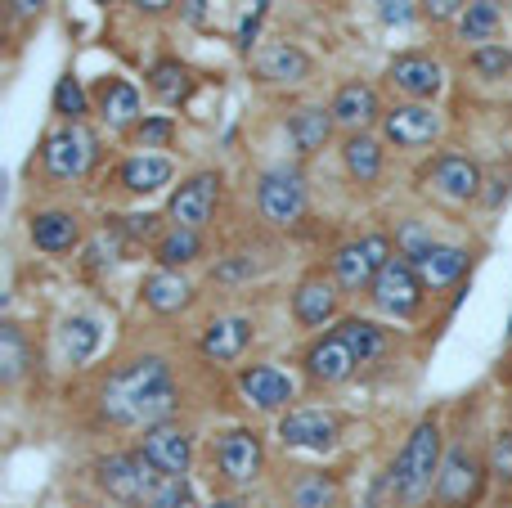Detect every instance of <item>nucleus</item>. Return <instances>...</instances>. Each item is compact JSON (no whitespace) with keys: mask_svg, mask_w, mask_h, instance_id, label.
I'll return each instance as SVG.
<instances>
[{"mask_svg":"<svg viewBox=\"0 0 512 508\" xmlns=\"http://www.w3.org/2000/svg\"><path fill=\"white\" fill-rule=\"evenodd\" d=\"M427 180L436 185V194L450 198V203H472L481 194V167L463 153H441L427 171Z\"/></svg>","mask_w":512,"mask_h":508,"instance_id":"a211bd4d","label":"nucleus"},{"mask_svg":"<svg viewBox=\"0 0 512 508\" xmlns=\"http://www.w3.org/2000/svg\"><path fill=\"white\" fill-rule=\"evenodd\" d=\"M248 275H256L252 261H230V266L216 270V279H221V284H234V279H248Z\"/></svg>","mask_w":512,"mask_h":508,"instance_id":"37998d69","label":"nucleus"},{"mask_svg":"<svg viewBox=\"0 0 512 508\" xmlns=\"http://www.w3.org/2000/svg\"><path fill=\"white\" fill-rule=\"evenodd\" d=\"M171 176H176V167H171V158H162V153H140V158H126L122 167H117V180H122L131 194H158V189L171 185Z\"/></svg>","mask_w":512,"mask_h":508,"instance_id":"a878e982","label":"nucleus"},{"mask_svg":"<svg viewBox=\"0 0 512 508\" xmlns=\"http://www.w3.org/2000/svg\"><path fill=\"white\" fill-rule=\"evenodd\" d=\"M490 468L472 455L468 446H450L445 450V464H441V477H436V491L432 500L436 508H472L481 500V486H486Z\"/></svg>","mask_w":512,"mask_h":508,"instance_id":"39448f33","label":"nucleus"},{"mask_svg":"<svg viewBox=\"0 0 512 508\" xmlns=\"http://www.w3.org/2000/svg\"><path fill=\"white\" fill-rule=\"evenodd\" d=\"M95 482L104 486V495H113L117 504H149L153 491L162 486V473L144 450H122L95 464Z\"/></svg>","mask_w":512,"mask_h":508,"instance_id":"7ed1b4c3","label":"nucleus"},{"mask_svg":"<svg viewBox=\"0 0 512 508\" xmlns=\"http://www.w3.org/2000/svg\"><path fill=\"white\" fill-rule=\"evenodd\" d=\"M292 508H337L342 500V486H337L333 473H301L297 482L288 486Z\"/></svg>","mask_w":512,"mask_h":508,"instance_id":"7c9ffc66","label":"nucleus"},{"mask_svg":"<svg viewBox=\"0 0 512 508\" xmlns=\"http://www.w3.org/2000/svg\"><path fill=\"white\" fill-rule=\"evenodd\" d=\"M391 86L405 90L414 104H423V99H432L436 90L445 86V68L432 59V54H396L387 68Z\"/></svg>","mask_w":512,"mask_h":508,"instance_id":"2eb2a0df","label":"nucleus"},{"mask_svg":"<svg viewBox=\"0 0 512 508\" xmlns=\"http://www.w3.org/2000/svg\"><path fill=\"white\" fill-rule=\"evenodd\" d=\"M248 342H252L248 315H221V320H212L203 329V356L216 360V365H230V360H239L248 351Z\"/></svg>","mask_w":512,"mask_h":508,"instance_id":"412c9836","label":"nucleus"},{"mask_svg":"<svg viewBox=\"0 0 512 508\" xmlns=\"http://www.w3.org/2000/svg\"><path fill=\"white\" fill-rule=\"evenodd\" d=\"M472 68H477L481 77H508L512 72V50H504V45H477Z\"/></svg>","mask_w":512,"mask_h":508,"instance_id":"e433bc0d","label":"nucleus"},{"mask_svg":"<svg viewBox=\"0 0 512 508\" xmlns=\"http://www.w3.org/2000/svg\"><path fill=\"white\" fill-rule=\"evenodd\" d=\"M414 0H378V18L387 27H405V23H414Z\"/></svg>","mask_w":512,"mask_h":508,"instance_id":"a19ab883","label":"nucleus"},{"mask_svg":"<svg viewBox=\"0 0 512 508\" xmlns=\"http://www.w3.org/2000/svg\"><path fill=\"white\" fill-rule=\"evenodd\" d=\"M256 207L270 225H297L306 216V180L297 167H270L256 180Z\"/></svg>","mask_w":512,"mask_h":508,"instance_id":"0eeeda50","label":"nucleus"},{"mask_svg":"<svg viewBox=\"0 0 512 508\" xmlns=\"http://www.w3.org/2000/svg\"><path fill=\"white\" fill-rule=\"evenodd\" d=\"M27 234H32V243L41 252H72L81 243V225L72 212H63V207H50V212H36L32 225H27Z\"/></svg>","mask_w":512,"mask_h":508,"instance_id":"5701e85b","label":"nucleus"},{"mask_svg":"<svg viewBox=\"0 0 512 508\" xmlns=\"http://www.w3.org/2000/svg\"><path fill=\"white\" fill-rule=\"evenodd\" d=\"M333 122L337 126H346V131H369L373 122L382 117V104H378V90L373 86H364V81H346L342 90L333 95Z\"/></svg>","mask_w":512,"mask_h":508,"instance_id":"aec40b11","label":"nucleus"},{"mask_svg":"<svg viewBox=\"0 0 512 508\" xmlns=\"http://www.w3.org/2000/svg\"><path fill=\"white\" fill-rule=\"evenodd\" d=\"M463 9H468V0H423V14L436 18V23H445V18H454V14L463 18Z\"/></svg>","mask_w":512,"mask_h":508,"instance_id":"79ce46f5","label":"nucleus"},{"mask_svg":"<svg viewBox=\"0 0 512 508\" xmlns=\"http://www.w3.org/2000/svg\"><path fill=\"white\" fill-rule=\"evenodd\" d=\"M131 5L140 9V14H167L171 0H131Z\"/></svg>","mask_w":512,"mask_h":508,"instance_id":"a18cd8bd","label":"nucleus"},{"mask_svg":"<svg viewBox=\"0 0 512 508\" xmlns=\"http://www.w3.org/2000/svg\"><path fill=\"white\" fill-rule=\"evenodd\" d=\"M59 338H63V356H68L72 365H86L99 347V324L90 320V315H72V320H63Z\"/></svg>","mask_w":512,"mask_h":508,"instance_id":"f704fd0d","label":"nucleus"},{"mask_svg":"<svg viewBox=\"0 0 512 508\" xmlns=\"http://www.w3.org/2000/svg\"><path fill=\"white\" fill-rule=\"evenodd\" d=\"M189 504V482L185 477H162V486L153 491V500L144 508H185Z\"/></svg>","mask_w":512,"mask_h":508,"instance_id":"ea45409f","label":"nucleus"},{"mask_svg":"<svg viewBox=\"0 0 512 508\" xmlns=\"http://www.w3.org/2000/svg\"><path fill=\"white\" fill-rule=\"evenodd\" d=\"M99 5H108V0H99Z\"/></svg>","mask_w":512,"mask_h":508,"instance_id":"de8ad7c7","label":"nucleus"},{"mask_svg":"<svg viewBox=\"0 0 512 508\" xmlns=\"http://www.w3.org/2000/svg\"><path fill=\"white\" fill-rule=\"evenodd\" d=\"M355 369H360V360H355V351L346 347L337 333H324L319 342H310V351H306V374H310V383L337 387V383H346Z\"/></svg>","mask_w":512,"mask_h":508,"instance_id":"dca6fc26","label":"nucleus"},{"mask_svg":"<svg viewBox=\"0 0 512 508\" xmlns=\"http://www.w3.org/2000/svg\"><path fill=\"white\" fill-rule=\"evenodd\" d=\"M396 257L391 252V243L382 239V234H369V239H355V243H342L333 257V279L337 288H346V293H369L373 279H378V270L387 266V261Z\"/></svg>","mask_w":512,"mask_h":508,"instance_id":"6e6552de","label":"nucleus"},{"mask_svg":"<svg viewBox=\"0 0 512 508\" xmlns=\"http://www.w3.org/2000/svg\"><path fill=\"white\" fill-rule=\"evenodd\" d=\"M342 162H346V171H351L355 185H373V180L382 176V144L373 140L369 131L346 135V144H342Z\"/></svg>","mask_w":512,"mask_h":508,"instance_id":"cd10ccee","label":"nucleus"},{"mask_svg":"<svg viewBox=\"0 0 512 508\" xmlns=\"http://www.w3.org/2000/svg\"><path fill=\"white\" fill-rule=\"evenodd\" d=\"M95 158H99V140L81 122L59 126V131H50L41 144V167H45V176H54V180H81L95 167Z\"/></svg>","mask_w":512,"mask_h":508,"instance_id":"20e7f679","label":"nucleus"},{"mask_svg":"<svg viewBox=\"0 0 512 508\" xmlns=\"http://www.w3.org/2000/svg\"><path fill=\"white\" fill-rule=\"evenodd\" d=\"M423 288L427 284H423V275L414 270V261L396 252V257H391L387 266L378 270L369 297H373V306H378V311L396 315V320H414L418 306H423Z\"/></svg>","mask_w":512,"mask_h":508,"instance_id":"423d86ee","label":"nucleus"},{"mask_svg":"<svg viewBox=\"0 0 512 508\" xmlns=\"http://www.w3.org/2000/svg\"><path fill=\"white\" fill-rule=\"evenodd\" d=\"M149 86L162 104H180V99H189V90H194V77H189V68L180 59H162V63H153Z\"/></svg>","mask_w":512,"mask_h":508,"instance_id":"72a5a7b5","label":"nucleus"},{"mask_svg":"<svg viewBox=\"0 0 512 508\" xmlns=\"http://www.w3.org/2000/svg\"><path fill=\"white\" fill-rule=\"evenodd\" d=\"M216 203H221V176H216V171H198V176H189L185 185L171 194L167 216H171V225H185V230H203V225L212 221Z\"/></svg>","mask_w":512,"mask_h":508,"instance_id":"9d476101","label":"nucleus"},{"mask_svg":"<svg viewBox=\"0 0 512 508\" xmlns=\"http://www.w3.org/2000/svg\"><path fill=\"white\" fill-rule=\"evenodd\" d=\"M252 68H256V77L261 81H279V86H297V81H306L310 77V54L301 50V45H288V41H274V45H265L261 54L252 59Z\"/></svg>","mask_w":512,"mask_h":508,"instance_id":"6ab92c4d","label":"nucleus"},{"mask_svg":"<svg viewBox=\"0 0 512 508\" xmlns=\"http://www.w3.org/2000/svg\"><path fill=\"white\" fill-rule=\"evenodd\" d=\"M140 450L158 464L162 477H185L194 464V432L180 428V423H158V428H144Z\"/></svg>","mask_w":512,"mask_h":508,"instance_id":"f8f14e48","label":"nucleus"},{"mask_svg":"<svg viewBox=\"0 0 512 508\" xmlns=\"http://www.w3.org/2000/svg\"><path fill=\"white\" fill-rule=\"evenodd\" d=\"M140 293L158 315H176V311H185V306L194 302V284H189L180 270H167V266L153 270V275L144 279Z\"/></svg>","mask_w":512,"mask_h":508,"instance_id":"393cba45","label":"nucleus"},{"mask_svg":"<svg viewBox=\"0 0 512 508\" xmlns=\"http://www.w3.org/2000/svg\"><path fill=\"white\" fill-rule=\"evenodd\" d=\"M45 9V0H9V14L14 18H36Z\"/></svg>","mask_w":512,"mask_h":508,"instance_id":"c03bdc74","label":"nucleus"},{"mask_svg":"<svg viewBox=\"0 0 512 508\" xmlns=\"http://www.w3.org/2000/svg\"><path fill=\"white\" fill-rule=\"evenodd\" d=\"M337 302H342V293H337V279L306 275L297 284V293H292V315H297L301 329H324V324L337 315Z\"/></svg>","mask_w":512,"mask_h":508,"instance_id":"f3484780","label":"nucleus"},{"mask_svg":"<svg viewBox=\"0 0 512 508\" xmlns=\"http://www.w3.org/2000/svg\"><path fill=\"white\" fill-rule=\"evenodd\" d=\"M54 113L63 117V122H81V117L90 113V95L86 86H81L77 77H59V86H54Z\"/></svg>","mask_w":512,"mask_h":508,"instance_id":"c9c22d12","label":"nucleus"},{"mask_svg":"<svg viewBox=\"0 0 512 508\" xmlns=\"http://www.w3.org/2000/svg\"><path fill=\"white\" fill-rule=\"evenodd\" d=\"M414 270L423 275L427 288H450L468 270V252L454 248V243H432V248H423L414 257Z\"/></svg>","mask_w":512,"mask_h":508,"instance_id":"b1692460","label":"nucleus"},{"mask_svg":"<svg viewBox=\"0 0 512 508\" xmlns=\"http://www.w3.org/2000/svg\"><path fill=\"white\" fill-rule=\"evenodd\" d=\"M333 333L355 351V360H360V365H373V360L387 351V329H378L373 320H360V315H346Z\"/></svg>","mask_w":512,"mask_h":508,"instance_id":"c85d7f7f","label":"nucleus"},{"mask_svg":"<svg viewBox=\"0 0 512 508\" xmlns=\"http://www.w3.org/2000/svg\"><path fill=\"white\" fill-rule=\"evenodd\" d=\"M441 423L436 419H423L414 432L405 437L400 455L391 459L387 468V500L391 508H414L423 504L427 495L436 491V477H441Z\"/></svg>","mask_w":512,"mask_h":508,"instance_id":"f03ea898","label":"nucleus"},{"mask_svg":"<svg viewBox=\"0 0 512 508\" xmlns=\"http://www.w3.org/2000/svg\"><path fill=\"white\" fill-rule=\"evenodd\" d=\"M239 392L261 414H274V410H288V401L297 396V383H292V374H283L274 365H248L239 374Z\"/></svg>","mask_w":512,"mask_h":508,"instance_id":"4468645a","label":"nucleus"},{"mask_svg":"<svg viewBox=\"0 0 512 508\" xmlns=\"http://www.w3.org/2000/svg\"><path fill=\"white\" fill-rule=\"evenodd\" d=\"M153 257H158L167 270L189 266V261L203 257V234H198V230H185V225H171V230L162 234L158 243H153Z\"/></svg>","mask_w":512,"mask_h":508,"instance_id":"c756f323","label":"nucleus"},{"mask_svg":"<svg viewBox=\"0 0 512 508\" xmlns=\"http://www.w3.org/2000/svg\"><path fill=\"white\" fill-rule=\"evenodd\" d=\"M382 135L396 149H423L441 135V113L432 104H396L382 113Z\"/></svg>","mask_w":512,"mask_h":508,"instance_id":"9b49d317","label":"nucleus"},{"mask_svg":"<svg viewBox=\"0 0 512 508\" xmlns=\"http://www.w3.org/2000/svg\"><path fill=\"white\" fill-rule=\"evenodd\" d=\"M180 405V387L162 356H140L131 365L113 369L99 392V414L117 428H158L171 423Z\"/></svg>","mask_w":512,"mask_h":508,"instance_id":"f257e3e1","label":"nucleus"},{"mask_svg":"<svg viewBox=\"0 0 512 508\" xmlns=\"http://www.w3.org/2000/svg\"><path fill=\"white\" fill-rule=\"evenodd\" d=\"M499 23H504L499 0H468V9H463V18H459V36H463V41L490 45V36L499 32Z\"/></svg>","mask_w":512,"mask_h":508,"instance_id":"473e14b6","label":"nucleus"},{"mask_svg":"<svg viewBox=\"0 0 512 508\" xmlns=\"http://www.w3.org/2000/svg\"><path fill=\"white\" fill-rule=\"evenodd\" d=\"M95 104L99 117L108 122V131H126V126H140V90L122 77H104L95 90Z\"/></svg>","mask_w":512,"mask_h":508,"instance_id":"4be33fe9","label":"nucleus"},{"mask_svg":"<svg viewBox=\"0 0 512 508\" xmlns=\"http://www.w3.org/2000/svg\"><path fill=\"white\" fill-rule=\"evenodd\" d=\"M279 441L288 450H333L337 441V414L333 410H288L279 419Z\"/></svg>","mask_w":512,"mask_h":508,"instance_id":"ddd939ff","label":"nucleus"},{"mask_svg":"<svg viewBox=\"0 0 512 508\" xmlns=\"http://www.w3.org/2000/svg\"><path fill=\"white\" fill-rule=\"evenodd\" d=\"M486 468H490V477H495V482H508L512 486V432H499V437L490 441Z\"/></svg>","mask_w":512,"mask_h":508,"instance_id":"58836bf2","label":"nucleus"},{"mask_svg":"<svg viewBox=\"0 0 512 508\" xmlns=\"http://www.w3.org/2000/svg\"><path fill=\"white\" fill-rule=\"evenodd\" d=\"M207 508H239L234 500H216V504H207Z\"/></svg>","mask_w":512,"mask_h":508,"instance_id":"49530a36","label":"nucleus"},{"mask_svg":"<svg viewBox=\"0 0 512 508\" xmlns=\"http://www.w3.org/2000/svg\"><path fill=\"white\" fill-rule=\"evenodd\" d=\"M328 135H333V108H297V113L288 117V140L301 158L324 149Z\"/></svg>","mask_w":512,"mask_h":508,"instance_id":"bb28decb","label":"nucleus"},{"mask_svg":"<svg viewBox=\"0 0 512 508\" xmlns=\"http://www.w3.org/2000/svg\"><path fill=\"white\" fill-rule=\"evenodd\" d=\"M32 365V347H27L18 324H0V383L14 387Z\"/></svg>","mask_w":512,"mask_h":508,"instance_id":"2f4dec72","label":"nucleus"},{"mask_svg":"<svg viewBox=\"0 0 512 508\" xmlns=\"http://www.w3.org/2000/svg\"><path fill=\"white\" fill-rule=\"evenodd\" d=\"M261 468H265V446L256 432H248V428L221 432V441H216V473H221L225 482L248 486L261 477Z\"/></svg>","mask_w":512,"mask_h":508,"instance_id":"1a4fd4ad","label":"nucleus"},{"mask_svg":"<svg viewBox=\"0 0 512 508\" xmlns=\"http://www.w3.org/2000/svg\"><path fill=\"white\" fill-rule=\"evenodd\" d=\"M171 135H176L171 117H140V126H135V140H140L144 149H167Z\"/></svg>","mask_w":512,"mask_h":508,"instance_id":"4c0bfd02","label":"nucleus"}]
</instances>
